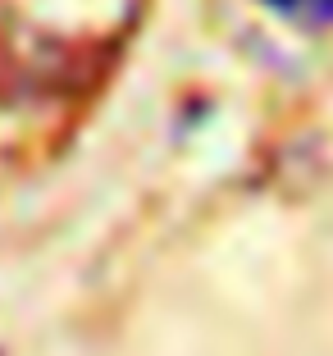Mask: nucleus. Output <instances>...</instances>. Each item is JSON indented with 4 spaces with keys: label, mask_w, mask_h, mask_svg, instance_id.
I'll use <instances>...</instances> for the list:
<instances>
[{
    "label": "nucleus",
    "mask_w": 333,
    "mask_h": 356,
    "mask_svg": "<svg viewBox=\"0 0 333 356\" xmlns=\"http://www.w3.org/2000/svg\"><path fill=\"white\" fill-rule=\"evenodd\" d=\"M265 5L306 32H320L333 23V0H265Z\"/></svg>",
    "instance_id": "f257e3e1"
}]
</instances>
